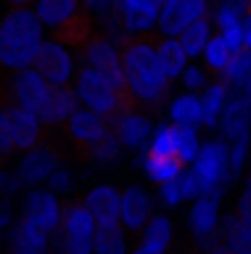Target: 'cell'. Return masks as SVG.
Returning <instances> with one entry per match:
<instances>
[{
  "mask_svg": "<svg viewBox=\"0 0 251 254\" xmlns=\"http://www.w3.org/2000/svg\"><path fill=\"white\" fill-rule=\"evenodd\" d=\"M122 74H125V89L130 101L139 107H160L169 95V77L163 71L160 54H157V39L151 36H130L122 39Z\"/></svg>",
  "mask_w": 251,
  "mask_h": 254,
  "instance_id": "1",
  "label": "cell"
},
{
  "mask_svg": "<svg viewBox=\"0 0 251 254\" xmlns=\"http://www.w3.org/2000/svg\"><path fill=\"white\" fill-rule=\"evenodd\" d=\"M42 42H45V24L39 21L36 9L12 6L0 18V65L3 68L9 71L30 68Z\"/></svg>",
  "mask_w": 251,
  "mask_h": 254,
  "instance_id": "2",
  "label": "cell"
},
{
  "mask_svg": "<svg viewBox=\"0 0 251 254\" xmlns=\"http://www.w3.org/2000/svg\"><path fill=\"white\" fill-rule=\"evenodd\" d=\"M74 92H77V98H80V107H86V110L104 116L107 122L119 119L125 110H133V107H136L125 89H119L110 77H104L101 71H95V68H89V65H83V68L74 74Z\"/></svg>",
  "mask_w": 251,
  "mask_h": 254,
  "instance_id": "3",
  "label": "cell"
},
{
  "mask_svg": "<svg viewBox=\"0 0 251 254\" xmlns=\"http://www.w3.org/2000/svg\"><path fill=\"white\" fill-rule=\"evenodd\" d=\"M95 216L83 201H68L63 207V225L57 234H51V252L54 254H92L95 246Z\"/></svg>",
  "mask_w": 251,
  "mask_h": 254,
  "instance_id": "4",
  "label": "cell"
},
{
  "mask_svg": "<svg viewBox=\"0 0 251 254\" xmlns=\"http://www.w3.org/2000/svg\"><path fill=\"white\" fill-rule=\"evenodd\" d=\"M189 169L198 175L204 192H213V190L228 192V187L234 184V175H231V142L222 133L216 139L201 142V151L189 163Z\"/></svg>",
  "mask_w": 251,
  "mask_h": 254,
  "instance_id": "5",
  "label": "cell"
},
{
  "mask_svg": "<svg viewBox=\"0 0 251 254\" xmlns=\"http://www.w3.org/2000/svg\"><path fill=\"white\" fill-rule=\"evenodd\" d=\"M222 198L225 190H213V192H201L192 207H189V234L198 243V249H210L219 243V222H222Z\"/></svg>",
  "mask_w": 251,
  "mask_h": 254,
  "instance_id": "6",
  "label": "cell"
},
{
  "mask_svg": "<svg viewBox=\"0 0 251 254\" xmlns=\"http://www.w3.org/2000/svg\"><path fill=\"white\" fill-rule=\"evenodd\" d=\"M51 95V83L30 65V68H18L9 74L6 80V104H18L24 110H33L39 116V110L45 107Z\"/></svg>",
  "mask_w": 251,
  "mask_h": 254,
  "instance_id": "7",
  "label": "cell"
},
{
  "mask_svg": "<svg viewBox=\"0 0 251 254\" xmlns=\"http://www.w3.org/2000/svg\"><path fill=\"white\" fill-rule=\"evenodd\" d=\"M33 68L51 83V86H68L71 77L77 74V63H74V54L71 48L57 42V39H45L36 51V60Z\"/></svg>",
  "mask_w": 251,
  "mask_h": 254,
  "instance_id": "8",
  "label": "cell"
},
{
  "mask_svg": "<svg viewBox=\"0 0 251 254\" xmlns=\"http://www.w3.org/2000/svg\"><path fill=\"white\" fill-rule=\"evenodd\" d=\"M80 57H83V65L101 71L104 77H110L119 89H125V74H122V51L116 45L113 36H89L83 45H80ZM127 92V89H125Z\"/></svg>",
  "mask_w": 251,
  "mask_h": 254,
  "instance_id": "9",
  "label": "cell"
},
{
  "mask_svg": "<svg viewBox=\"0 0 251 254\" xmlns=\"http://www.w3.org/2000/svg\"><path fill=\"white\" fill-rule=\"evenodd\" d=\"M60 151L51 148V145H36L30 151H24V157L18 160V166L12 169L15 172V181H18V190H30V187H42L48 184L51 172L60 166Z\"/></svg>",
  "mask_w": 251,
  "mask_h": 254,
  "instance_id": "10",
  "label": "cell"
},
{
  "mask_svg": "<svg viewBox=\"0 0 251 254\" xmlns=\"http://www.w3.org/2000/svg\"><path fill=\"white\" fill-rule=\"evenodd\" d=\"M63 207L65 204L51 187H30L27 195H24L21 213L27 219H33L36 225H42L48 234H57L60 225H63Z\"/></svg>",
  "mask_w": 251,
  "mask_h": 254,
  "instance_id": "11",
  "label": "cell"
},
{
  "mask_svg": "<svg viewBox=\"0 0 251 254\" xmlns=\"http://www.w3.org/2000/svg\"><path fill=\"white\" fill-rule=\"evenodd\" d=\"M210 12L207 0H163L160 3V18H157V30L163 36H178L184 27L192 21L204 18Z\"/></svg>",
  "mask_w": 251,
  "mask_h": 254,
  "instance_id": "12",
  "label": "cell"
},
{
  "mask_svg": "<svg viewBox=\"0 0 251 254\" xmlns=\"http://www.w3.org/2000/svg\"><path fill=\"white\" fill-rule=\"evenodd\" d=\"M110 130L119 136L125 151H145L151 142V133H154V122H151V116H145L142 110L133 107V110H125L119 119H113Z\"/></svg>",
  "mask_w": 251,
  "mask_h": 254,
  "instance_id": "13",
  "label": "cell"
},
{
  "mask_svg": "<svg viewBox=\"0 0 251 254\" xmlns=\"http://www.w3.org/2000/svg\"><path fill=\"white\" fill-rule=\"evenodd\" d=\"M3 110H6V119H9V133H12L15 151H30L42 142L45 125L33 110H24L18 104H3Z\"/></svg>",
  "mask_w": 251,
  "mask_h": 254,
  "instance_id": "14",
  "label": "cell"
},
{
  "mask_svg": "<svg viewBox=\"0 0 251 254\" xmlns=\"http://www.w3.org/2000/svg\"><path fill=\"white\" fill-rule=\"evenodd\" d=\"M65 133H68V139H71L77 148L89 151L98 139H104V136L110 133V122H107L104 116L86 110V107H77V110L71 113V119L65 122Z\"/></svg>",
  "mask_w": 251,
  "mask_h": 254,
  "instance_id": "15",
  "label": "cell"
},
{
  "mask_svg": "<svg viewBox=\"0 0 251 254\" xmlns=\"http://www.w3.org/2000/svg\"><path fill=\"white\" fill-rule=\"evenodd\" d=\"M119 24L130 36H145L157 27L160 3L157 0H119Z\"/></svg>",
  "mask_w": 251,
  "mask_h": 254,
  "instance_id": "16",
  "label": "cell"
},
{
  "mask_svg": "<svg viewBox=\"0 0 251 254\" xmlns=\"http://www.w3.org/2000/svg\"><path fill=\"white\" fill-rule=\"evenodd\" d=\"M154 216V198L151 192L142 190L139 184H130L122 190V210H119V222L125 225V231H142L145 222Z\"/></svg>",
  "mask_w": 251,
  "mask_h": 254,
  "instance_id": "17",
  "label": "cell"
},
{
  "mask_svg": "<svg viewBox=\"0 0 251 254\" xmlns=\"http://www.w3.org/2000/svg\"><path fill=\"white\" fill-rule=\"evenodd\" d=\"M133 169H139L151 184H166V181H172V178H178L181 175V169H184V163L178 160V157H172V154H154V151H142V154H136L133 157Z\"/></svg>",
  "mask_w": 251,
  "mask_h": 254,
  "instance_id": "18",
  "label": "cell"
},
{
  "mask_svg": "<svg viewBox=\"0 0 251 254\" xmlns=\"http://www.w3.org/2000/svg\"><path fill=\"white\" fill-rule=\"evenodd\" d=\"M80 107V98L71 86H51V95L45 101V107L39 110V119L45 127H60L71 119V113Z\"/></svg>",
  "mask_w": 251,
  "mask_h": 254,
  "instance_id": "19",
  "label": "cell"
},
{
  "mask_svg": "<svg viewBox=\"0 0 251 254\" xmlns=\"http://www.w3.org/2000/svg\"><path fill=\"white\" fill-rule=\"evenodd\" d=\"M6 243L12 246V249H30V252H48V246H51V234L42 228V225H36L33 219H27L24 213L6 228Z\"/></svg>",
  "mask_w": 251,
  "mask_h": 254,
  "instance_id": "20",
  "label": "cell"
},
{
  "mask_svg": "<svg viewBox=\"0 0 251 254\" xmlns=\"http://www.w3.org/2000/svg\"><path fill=\"white\" fill-rule=\"evenodd\" d=\"M83 204L92 210L95 222H119V210H122V192L113 184H95L92 190L83 195Z\"/></svg>",
  "mask_w": 251,
  "mask_h": 254,
  "instance_id": "21",
  "label": "cell"
},
{
  "mask_svg": "<svg viewBox=\"0 0 251 254\" xmlns=\"http://www.w3.org/2000/svg\"><path fill=\"white\" fill-rule=\"evenodd\" d=\"M201 127L207 130H219V119H222V110L228 104V95H231V86L228 80H210L201 92Z\"/></svg>",
  "mask_w": 251,
  "mask_h": 254,
  "instance_id": "22",
  "label": "cell"
},
{
  "mask_svg": "<svg viewBox=\"0 0 251 254\" xmlns=\"http://www.w3.org/2000/svg\"><path fill=\"white\" fill-rule=\"evenodd\" d=\"M36 6V15H39V21L54 33L57 27H63L68 24L71 18H77L86 6H83V0H33Z\"/></svg>",
  "mask_w": 251,
  "mask_h": 254,
  "instance_id": "23",
  "label": "cell"
},
{
  "mask_svg": "<svg viewBox=\"0 0 251 254\" xmlns=\"http://www.w3.org/2000/svg\"><path fill=\"white\" fill-rule=\"evenodd\" d=\"M166 116L172 125H192L201 127V95L184 89L181 95H175L166 107Z\"/></svg>",
  "mask_w": 251,
  "mask_h": 254,
  "instance_id": "24",
  "label": "cell"
},
{
  "mask_svg": "<svg viewBox=\"0 0 251 254\" xmlns=\"http://www.w3.org/2000/svg\"><path fill=\"white\" fill-rule=\"evenodd\" d=\"M219 240L237 254H251V225H246L237 213H225L219 222Z\"/></svg>",
  "mask_w": 251,
  "mask_h": 254,
  "instance_id": "25",
  "label": "cell"
},
{
  "mask_svg": "<svg viewBox=\"0 0 251 254\" xmlns=\"http://www.w3.org/2000/svg\"><path fill=\"white\" fill-rule=\"evenodd\" d=\"M157 54H160V63H163V71H166L169 80H178L181 71L189 65V54L184 51V45H181L178 36L157 39Z\"/></svg>",
  "mask_w": 251,
  "mask_h": 254,
  "instance_id": "26",
  "label": "cell"
},
{
  "mask_svg": "<svg viewBox=\"0 0 251 254\" xmlns=\"http://www.w3.org/2000/svg\"><path fill=\"white\" fill-rule=\"evenodd\" d=\"M92 254H127V237L122 222H101L95 228Z\"/></svg>",
  "mask_w": 251,
  "mask_h": 254,
  "instance_id": "27",
  "label": "cell"
},
{
  "mask_svg": "<svg viewBox=\"0 0 251 254\" xmlns=\"http://www.w3.org/2000/svg\"><path fill=\"white\" fill-rule=\"evenodd\" d=\"M139 234H142V246H148V249H154V252L166 254L169 246H172V237H175L172 219L163 216V213H154V216L145 222V228H142Z\"/></svg>",
  "mask_w": 251,
  "mask_h": 254,
  "instance_id": "28",
  "label": "cell"
},
{
  "mask_svg": "<svg viewBox=\"0 0 251 254\" xmlns=\"http://www.w3.org/2000/svg\"><path fill=\"white\" fill-rule=\"evenodd\" d=\"M201 151V136H198V127L192 125H172V154L189 166Z\"/></svg>",
  "mask_w": 251,
  "mask_h": 254,
  "instance_id": "29",
  "label": "cell"
},
{
  "mask_svg": "<svg viewBox=\"0 0 251 254\" xmlns=\"http://www.w3.org/2000/svg\"><path fill=\"white\" fill-rule=\"evenodd\" d=\"M210 36H213V24H210V18H207V15H204V18H198V21H192L189 27H184V30L178 33V39H181L184 51L189 54V60H195V57H201V54H204V48H207Z\"/></svg>",
  "mask_w": 251,
  "mask_h": 254,
  "instance_id": "30",
  "label": "cell"
},
{
  "mask_svg": "<svg viewBox=\"0 0 251 254\" xmlns=\"http://www.w3.org/2000/svg\"><path fill=\"white\" fill-rule=\"evenodd\" d=\"M122 142H119V136L110 130L104 139H98L86 154H89V160H92V166H98V169H113V166H119L122 163Z\"/></svg>",
  "mask_w": 251,
  "mask_h": 254,
  "instance_id": "31",
  "label": "cell"
},
{
  "mask_svg": "<svg viewBox=\"0 0 251 254\" xmlns=\"http://www.w3.org/2000/svg\"><path fill=\"white\" fill-rule=\"evenodd\" d=\"M204 68L207 71H213V74H222L225 71V65L231 63V57H234V51L225 45V39L216 33V36H210V42H207V48H204Z\"/></svg>",
  "mask_w": 251,
  "mask_h": 254,
  "instance_id": "32",
  "label": "cell"
},
{
  "mask_svg": "<svg viewBox=\"0 0 251 254\" xmlns=\"http://www.w3.org/2000/svg\"><path fill=\"white\" fill-rule=\"evenodd\" d=\"M246 12H249V0H222V3L216 6V12H213V24H216L219 30L234 27V24L243 21Z\"/></svg>",
  "mask_w": 251,
  "mask_h": 254,
  "instance_id": "33",
  "label": "cell"
},
{
  "mask_svg": "<svg viewBox=\"0 0 251 254\" xmlns=\"http://www.w3.org/2000/svg\"><path fill=\"white\" fill-rule=\"evenodd\" d=\"M249 74H251V48H243V51H237V54L231 57V63L225 65V71H222L219 77L228 80V86H237V83H243Z\"/></svg>",
  "mask_w": 251,
  "mask_h": 254,
  "instance_id": "34",
  "label": "cell"
},
{
  "mask_svg": "<svg viewBox=\"0 0 251 254\" xmlns=\"http://www.w3.org/2000/svg\"><path fill=\"white\" fill-rule=\"evenodd\" d=\"M249 163H251V133H243V136L231 139V175H234V181L243 178Z\"/></svg>",
  "mask_w": 251,
  "mask_h": 254,
  "instance_id": "35",
  "label": "cell"
},
{
  "mask_svg": "<svg viewBox=\"0 0 251 254\" xmlns=\"http://www.w3.org/2000/svg\"><path fill=\"white\" fill-rule=\"evenodd\" d=\"M181 83H184V89H189V92H201L207 83H210V71L204 68V65H192L189 63L184 71H181V77H178Z\"/></svg>",
  "mask_w": 251,
  "mask_h": 254,
  "instance_id": "36",
  "label": "cell"
},
{
  "mask_svg": "<svg viewBox=\"0 0 251 254\" xmlns=\"http://www.w3.org/2000/svg\"><path fill=\"white\" fill-rule=\"evenodd\" d=\"M48 187L57 192V195H65V192L74 190V172L71 169H65L63 163L51 172V178H48Z\"/></svg>",
  "mask_w": 251,
  "mask_h": 254,
  "instance_id": "37",
  "label": "cell"
},
{
  "mask_svg": "<svg viewBox=\"0 0 251 254\" xmlns=\"http://www.w3.org/2000/svg\"><path fill=\"white\" fill-rule=\"evenodd\" d=\"M178 184H181V195H184V201H195L204 187H201V181H198V175L192 172V169H181V175H178Z\"/></svg>",
  "mask_w": 251,
  "mask_h": 254,
  "instance_id": "38",
  "label": "cell"
},
{
  "mask_svg": "<svg viewBox=\"0 0 251 254\" xmlns=\"http://www.w3.org/2000/svg\"><path fill=\"white\" fill-rule=\"evenodd\" d=\"M157 195H160V201H163L166 207H178V204L184 201V195H181V184H178V178H172V181H166V184H160V187H157Z\"/></svg>",
  "mask_w": 251,
  "mask_h": 254,
  "instance_id": "39",
  "label": "cell"
},
{
  "mask_svg": "<svg viewBox=\"0 0 251 254\" xmlns=\"http://www.w3.org/2000/svg\"><path fill=\"white\" fill-rule=\"evenodd\" d=\"M219 36L225 39V45L237 54V51H243L246 45H243V27L240 24H234V27H225V30H219Z\"/></svg>",
  "mask_w": 251,
  "mask_h": 254,
  "instance_id": "40",
  "label": "cell"
},
{
  "mask_svg": "<svg viewBox=\"0 0 251 254\" xmlns=\"http://www.w3.org/2000/svg\"><path fill=\"white\" fill-rule=\"evenodd\" d=\"M0 151H3V157H9V154L15 151L12 133H9V119H6V110H3V107H0Z\"/></svg>",
  "mask_w": 251,
  "mask_h": 254,
  "instance_id": "41",
  "label": "cell"
},
{
  "mask_svg": "<svg viewBox=\"0 0 251 254\" xmlns=\"http://www.w3.org/2000/svg\"><path fill=\"white\" fill-rule=\"evenodd\" d=\"M246 225H251V187H243L240 198H237V210H234Z\"/></svg>",
  "mask_w": 251,
  "mask_h": 254,
  "instance_id": "42",
  "label": "cell"
},
{
  "mask_svg": "<svg viewBox=\"0 0 251 254\" xmlns=\"http://www.w3.org/2000/svg\"><path fill=\"white\" fill-rule=\"evenodd\" d=\"M12 192H18L15 172H9V169H0V198H6V195H12Z\"/></svg>",
  "mask_w": 251,
  "mask_h": 254,
  "instance_id": "43",
  "label": "cell"
},
{
  "mask_svg": "<svg viewBox=\"0 0 251 254\" xmlns=\"http://www.w3.org/2000/svg\"><path fill=\"white\" fill-rule=\"evenodd\" d=\"M240 27H243V45H246V48H251V12H246V15H243Z\"/></svg>",
  "mask_w": 251,
  "mask_h": 254,
  "instance_id": "44",
  "label": "cell"
},
{
  "mask_svg": "<svg viewBox=\"0 0 251 254\" xmlns=\"http://www.w3.org/2000/svg\"><path fill=\"white\" fill-rule=\"evenodd\" d=\"M207 254H237V252H234V249H228V246L219 240L216 246H210V249H207Z\"/></svg>",
  "mask_w": 251,
  "mask_h": 254,
  "instance_id": "45",
  "label": "cell"
},
{
  "mask_svg": "<svg viewBox=\"0 0 251 254\" xmlns=\"http://www.w3.org/2000/svg\"><path fill=\"white\" fill-rule=\"evenodd\" d=\"M127 254H160V252H154V249H148V246L139 243V249H133V252H127Z\"/></svg>",
  "mask_w": 251,
  "mask_h": 254,
  "instance_id": "46",
  "label": "cell"
},
{
  "mask_svg": "<svg viewBox=\"0 0 251 254\" xmlns=\"http://www.w3.org/2000/svg\"><path fill=\"white\" fill-rule=\"evenodd\" d=\"M9 254H45V252H30V249H12Z\"/></svg>",
  "mask_w": 251,
  "mask_h": 254,
  "instance_id": "47",
  "label": "cell"
},
{
  "mask_svg": "<svg viewBox=\"0 0 251 254\" xmlns=\"http://www.w3.org/2000/svg\"><path fill=\"white\" fill-rule=\"evenodd\" d=\"M9 6H27V3H33V0H6Z\"/></svg>",
  "mask_w": 251,
  "mask_h": 254,
  "instance_id": "48",
  "label": "cell"
},
{
  "mask_svg": "<svg viewBox=\"0 0 251 254\" xmlns=\"http://www.w3.org/2000/svg\"><path fill=\"white\" fill-rule=\"evenodd\" d=\"M243 187H251V172H249V178H246V184H243Z\"/></svg>",
  "mask_w": 251,
  "mask_h": 254,
  "instance_id": "49",
  "label": "cell"
},
{
  "mask_svg": "<svg viewBox=\"0 0 251 254\" xmlns=\"http://www.w3.org/2000/svg\"><path fill=\"white\" fill-rule=\"evenodd\" d=\"M249 12H251V0H249Z\"/></svg>",
  "mask_w": 251,
  "mask_h": 254,
  "instance_id": "50",
  "label": "cell"
},
{
  "mask_svg": "<svg viewBox=\"0 0 251 254\" xmlns=\"http://www.w3.org/2000/svg\"><path fill=\"white\" fill-rule=\"evenodd\" d=\"M0 160H3V151H0Z\"/></svg>",
  "mask_w": 251,
  "mask_h": 254,
  "instance_id": "51",
  "label": "cell"
},
{
  "mask_svg": "<svg viewBox=\"0 0 251 254\" xmlns=\"http://www.w3.org/2000/svg\"><path fill=\"white\" fill-rule=\"evenodd\" d=\"M0 237H3V234H0Z\"/></svg>",
  "mask_w": 251,
  "mask_h": 254,
  "instance_id": "52",
  "label": "cell"
}]
</instances>
